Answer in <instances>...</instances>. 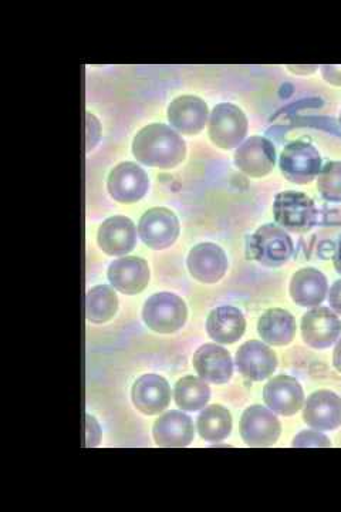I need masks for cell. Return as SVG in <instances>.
Returning <instances> with one entry per match:
<instances>
[{
    "mask_svg": "<svg viewBox=\"0 0 341 512\" xmlns=\"http://www.w3.org/2000/svg\"><path fill=\"white\" fill-rule=\"evenodd\" d=\"M133 154L138 163L171 170L187 157V144L174 128L165 124H150L141 128L134 137Z\"/></svg>",
    "mask_w": 341,
    "mask_h": 512,
    "instance_id": "1",
    "label": "cell"
},
{
    "mask_svg": "<svg viewBox=\"0 0 341 512\" xmlns=\"http://www.w3.org/2000/svg\"><path fill=\"white\" fill-rule=\"evenodd\" d=\"M188 308L184 299L170 292L155 293L143 308L145 325L161 335H171L184 328Z\"/></svg>",
    "mask_w": 341,
    "mask_h": 512,
    "instance_id": "2",
    "label": "cell"
},
{
    "mask_svg": "<svg viewBox=\"0 0 341 512\" xmlns=\"http://www.w3.org/2000/svg\"><path fill=\"white\" fill-rule=\"evenodd\" d=\"M280 171L289 183H313L322 171L323 161L317 148L307 141L297 140L283 148L279 160Z\"/></svg>",
    "mask_w": 341,
    "mask_h": 512,
    "instance_id": "3",
    "label": "cell"
},
{
    "mask_svg": "<svg viewBox=\"0 0 341 512\" xmlns=\"http://www.w3.org/2000/svg\"><path fill=\"white\" fill-rule=\"evenodd\" d=\"M293 251L295 247L292 238L285 229L275 224L263 225L249 238V256L270 268L285 265L292 258Z\"/></svg>",
    "mask_w": 341,
    "mask_h": 512,
    "instance_id": "4",
    "label": "cell"
},
{
    "mask_svg": "<svg viewBox=\"0 0 341 512\" xmlns=\"http://www.w3.org/2000/svg\"><path fill=\"white\" fill-rule=\"evenodd\" d=\"M273 217L280 227L289 231L306 232L319 222L315 201L299 191H285L276 195Z\"/></svg>",
    "mask_w": 341,
    "mask_h": 512,
    "instance_id": "5",
    "label": "cell"
},
{
    "mask_svg": "<svg viewBox=\"0 0 341 512\" xmlns=\"http://www.w3.org/2000/svg\"><path fill=\"white\" fill-rule=\"evenodd\" d=\"M248 128L245 113L235 104H218L209 116V138L222 150H232L241 146L248 134Z\"/></svg>",
    "mask_w": 341,
    "mask_h": 512,
    "instance_id": "6",
    "label": "cell"
},
{
    "mask_svg": "<svg viewBox=\"0 0 341 512\" xmlns=\"http://www.w3.org/2000/svg\"><path fill=\"white\" fill-rule=\"evenodd\" d=\"M180 231L177 215L164 207L151 208L138 222V235L141 241L154 251L172 247L180 237Z\"/></svg>",
    "mask_w": 341,
    "mask_h": 512,
    "instance_id": "7",
    "label": "cell"
},
{
    "mask_svg": "<svg viewBox=\"0 0 341 512\" xmlns=\"http://www.w3.org/2000/svg\"><path fill=\"white\" fill-rule=\"evenodd\" d=\"M150 188V178L140 165L126 161L111 170L107 190L120 204H134L143 200Z\"/></svg>",
    "mask_w": 341,
    "mask_h": 512,
    "instance_id": "8",
    "label": "cell"
},
{
    "mask_svg": "<svg viewBox=\"0 0 341 512\" xmlns=\"http://www.w3.org/2000/svg\"><path fill=\"white\" fill-rule=\"evenodd\" d=\"M282 426L275 413L266 407H248L242 414L241 436L249 447H270L279 440Z\"/></svg>",
    "mask_w": 341,
    "mask_h": 512,
    "instance_id": "9",
    "label": "cell"
},
{
    "mask_svg": "<svg viewBox=\"0 0 341 512\" xmlns=\"http://www.w3.org/2000/svg\"><path fill=\"white\" fill-rule=\"evenodd\" d=\"M187 266L192 278L201 284H216L228 271V258L224 249L212 242L198 244L189 251Z\"/></svg>",
    "mask_w": 341,
    "mask_h": 512,
    "instance_id": "10",
    "label": "cell"
},
{
    "mask_svg": "<svg viewBox=\"0 0 341 512\" xmlns=\"http://www.w3.org/2000/svg\"><path fill=\"white\" fill-rule=\"evenodd\" d=\"M235 165L243 174L262 178L276 165V150L268 138L253 136L236 148Z\"/></svg>",
    "mask_w": 341,
    "mask_h": 512,
    "instance_id": "11",
    "label": "cell"
},
{
    "mask_svg": "<svg viewBox=\"0 0 341 512\" xmlns=\"http://www.w3.org/2000/svg\"><path fill=\"white\" fill-rule=\"evenodd\" d=\"M235 362L243 377L252 382H263L275 373L278 356L266 343L249 340L239 348Z\"/></svg>",
    "mask_w": 341,
    "mask_h": 512,
    "instance_id": "12",
    "label": "cell"
},
{
    "mask_svg": "<svg viewBox=\"0 0 341 512\" xmlns=\"http://www.w3.org/2000/svg\"><path fill=\"white\" fill-rule=\"evenodd\" d=\"M263 400L273 413L290 417L305 406V392L295 377L276 376L266 383Z\"/></svg>",
    "mask_w": 341,
    "mask_h": 512,
    "instance_id": "13",
    "label": "cell"
},
{
    "mask_svg": "<svg viewBox=\"0 0 341 512\" xmlns=\"http://www.w3.org/2000/svg\"><path fill=\"white\" fill-rule=\"evenodd\" d=\"M168 120L175 131L184 136H197L209 121L208 104L197 96L177 97L167 111Z\"/></svg>",
    "mask_w": 341,
    "mask_h": 512,
    "instance_id": "14",
    "label": "cell"
},
{
    "mask_svg": "<svg viewBox=\"0 0 341 512\" xmlns=\"http://www.w3.org/2000/svg\"><path fill=\"white\" fill-rule=\"evenodd\" d=\"M108 281L124 295H138L150 284V266L138 256H123L110 265Z\"/></svg>",
    "mask_w": 341,
    "mask_h": 512,
    "instance_id": "15",
    "label": "cell"
},
{
    "mask_svg": "<svg viewBox=\"0 0 341 512\" xmlns=\"http://www.w3.org/2000/svg\"><path fill=\"white\" fill-rule=\"evenodd\" d=\"M341 322L329 308H313L302 319V336L306 345L315 349H327L339 339Z\"/></svg>",
    "mask_w": 341,
    "mask_h": 512,
    "instance_id": "16",
    "label": "cell"
},
{
    "mask_svg": "<svg viewBox=\"0 0 341 512\" xmlns=\"http://www.w3.org/2000/svg\"><path fill=\"white\" fill-rule=\"evenodd\" d=\"M131 397L138 412L155 416L167 409L171 402V387L164 377L144 375L135 380Z\"/></svg>",
    "mask_w": 341,
    "mask_h": 512,
    "instance_id": "17",
    "label": "cell"
},
{
    "mask_svg": "<svg viewBox=\"0 0 341 512\" xmlns=\"http://www.w3.org/2000/svg\"><path fill=\"white\" fill-rule=\"evenodd\" d=\"M303 420L319 431H333L341 426V399L330 390L313 393L305 403Z\"/></svg>",
    "mask_w": 341,
    "mask_h": 512,
    "instance_id": "18",
    "label": "cell"
},
{
    "mask_svg": "<svg viewBox=\"0 0 341 512\" xmlns=\"http://www.w3.org/2000/svg\"><path fill=\"white\" fill-rule=\"evenodd\" d=\"M195 370L205 382L214 384H225L234 375V362L231 353L216 343H207L195 352Z\"/></svg>",
    "mask_w": 341,
    "mask_h": 512,
    "instance_id": "19",
    "label": "cell"
},
{
    "mask_svg": "<svg viewBox=\"0 0 341 512\" xmlns=\"http://www.w3.org/2000/svg\"><path fill=\"white\" fill-rule=\"evenodd\" d=\"M97 241L107 255L126 256L137 245V228L130 218L116 215L100 225Z\"/></svg>",
    "mask_w": 341,
    "mask_h": 512,
    "instance_id": "20",
    "label": "cell"
},
{
    "mask_svg": "<svg viewBox=\"0 0 341 512\" xmlns=\"http://www.w3.org/2000/svg\"><path fill=\"white\" fill-rule=\"evenodd\" d=\"M153 436L158 447H188L194 440V423L187 414L171 410L155 421Z\"/></svg>",
    "mask_w": 341,
    "mask_h": 512,
    "instance_id": "21",
    "label": "cell"
},
{
    "mask_svg": "<svg viewBox=\"0 0 341 512\" xmlns=\"http://www.w3.org/2000/svg\"><path fill=\"white\" fill-rule=\"evenodd\" d=\"M290 296L302 308H317L329 292L326 276L315 268L300 269L290 281Z\"/></svg>",
    "mask_w": 341,
    "mask_h": 512,
    "instance_id": "22",
    "label": "cell"
},
{
    "mask_svg": "<svg viewBox=\"0 0 341 512\" xmlns=\"http://www.w3.org/2000/svg\"><path fill=\"white\" fill-rule=\"evenodd\" d=\"M246 330L243 313L234 306H221L209 313L207 332L219 345H232L242 338Z\"/></svg>",
    "mask_w": 341,
    "mask_h": 512,
    "instance_id": "23",
    "label": "cell"
},
{
    "mask_svg": "<svg viewBox=\"0 0 341 512\" xmlns=\"http://www.w3.org/2000/svg\"><path fill=\"white\" fill-rule=\"evenodd\" d=\"M258 332L270 346H288L296 335L295 316L285 309H269L259 319Z\"/></svg>",
    "mask_w": 341,
    "mask_h": 512,
    "instance_id": "24",
    "label": "cell"
},
{
    "mask_svg": "<svg viewBox=\"0 0 341 512\" xmlns=\"http://www.w3.org/2000/svg\"><path fill=\"white\" fill-rule=\"evenodd\" d=\"M174 397L175 403L184 412H197L207 406L211 389L201 377L185 376L175 384Z\"/></svg>",
    "mask_w": 341,
    "mask_h": 512,
    "instance_id": "25",
    "label": "cell"
},
{
    "mask_svg": "<svg viewBox=\"0 0 341 512\" xmlns=\"http://www.w3.org/2000/svg\"><path fill=\"white\" fill-rule=\"evenodd\" d=\"M118 311L117 293L107 285L94 286L86 295V318L94 325L106 323Z\"/></svg>",
    "mask_w": 341,
    "mask_h": 512,
    "instance_id": "26",
    "label": "cell"
},
{
    "mask_svg": "<svg viewBox=\"0 0 341 512\" xmlns=\"http://www.w3.org/2000/svg\"><path fill=\"white\" fill-rule=\"evenodd\" d=\"M199 436L207 441L228 439L232 431V416L225 407L214 404L202 410L197 421Z\"/></svg>",
    "mask_w": 341,
    "mask_h": 512,
    "instance_id": "27",
    "label": "cell"
},
{
    "mask_svg": "<svg viewBox=\"0 0 341 512\" xmlns=\"http://www.w3.org/2000/svg\"><path fill=\"white\" fill-rule=\"evenodd\" d=\"M317 190L323 200L341 202V161H329L317 177Z\"/></svg>",
    "mask_w": 341,
    "mask_h": 512,
    "instance_id": "28",
    "label": "cell"
},
{
    "mask_svg": "<svg viewBox=\"0 0 341 512\" xmlns=\"http://www.w3.org/2000/svg\"><path fill=\"white\" fill-rule=\"evenodd\" d=\"M297 448H327L332 447V443L319 430H306L297 434L292 443Z\"/></svg>",
    "mask_w": 341,
    "mask_h": 512,
    "instance_id": "29",
    "label": "cell"
},
{
    "mask_svg": "<svg viewBox=\"0 0 341 512\" xmlns=\"http://www.w3.org/2000/svg\"><path fill=\"white\" fill-rule=\"evenodd\" d=\"M87 133H86V151L90 153L97 144L100 143L101 138V124L96 116L91 113L86 114Z\"/></svg>",
    "mask_w": 341,
    "mask_h": 512,
    "instance_id": "30",
    "label": "cell"
},
{
    "mask_svg": "<svg viewBox=\"0 0 341 512\" xmlns=\"http://www.w3.org/2000/svg\"><path fill=\"white\" fill-rule=\"evenodd\" d=\"M101 441V427L96 417L86 414V447L94 448L99 446Z\"/></svg>",
    "mask_w": 341,
    "mask_h": 512,
    "instance_id": "31",
    "label": "cell"
},
{
    "mask_svg": "<svg viewBox=\"0 0 341 512\" xmlns=\"http://www.w3.org/2000/svg\"><path fill=\"white\" fill-rule=\"evenodd\" d=\"M322 76L327 83L341 87V64H324Z\"/></svg>",
    "mask_w": 341,
    "mask_h": 512,
    "instance_id": "32",
    "label": "cell"
},
{
    "mask_svg": "<svg viewBox=\"0 0 341 512\" xmlns=\"http://www.w3.org/2000/svg\"><path fill=\"white\" fill-rule=\"evenodd\" d=\"M329 302L330 308L341 315V279L340 281L334 282L332 288H330Z\"/></svg>",
    "mask_w": 341,
    "mask_h": 512,
    "instance_id": "33",
    "label": "cell"
},
{
    "mask_svg": "<svg viewBox=\"0 0 341 512\" xmlns=\"http://www.w3.org/2000/svg\"><path fill=\"white\" fill-rule=\"evenodd\" d=\"M288 69L292 70V72H295L296 74H302V76H305V74L316 72L317 66H302V64H297V66H288Z\"/></svg>",
    "mask_w": 341,
    "mask_h": 512,
    "instance_id": "34",
    "label": "cell"
},
{
    "mask_svg": "<svg viewBox=\"0 0 341 512\" xmlns=\"http://www.w3.org/2000/svg\"><path fill=\"white\" fill-rule=\"evenodd\" d=\"M333 365L336 367L337 372L341 373V339L337 342L336 348H334Z\"/></svg>",
    "mask_w": 341,
    "mask_h": 512,
    "instance_id": "35",
    "label": "cell"
},
{
    "mask_svg": "<svg viewBox=\"0 0 341 512\" xmlns=\"http://www.w3.org/2000/svg\"><path fill=\"white\" fill-rule=\"evenodd\" d=\"M334 268H336L337 274L341 275V242L339 248H337L336 254H334Z\"/></svg>",
    "mask_w": 341,
    "mask_h": 512,
    "instance_id": "36",
    "label": "cell"
},
{
    "mask_svg": "<svg viewBox=\"0 0 341 512\" xmlns=\"http://www.w3.org/2000/svg\"><path fill=\"white\" fill-rule=\"evenodd\" d=\"M340 121H341V111H340Z\"/></svg>",
    "mask_w": 341,
    "mask_h": 512,
    "instance_id": "37",
    "label": "cell"
}]
</instances>
